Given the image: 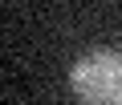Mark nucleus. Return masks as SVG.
<instances>
[{"mask_svg":"<svg viewBox=\"0 0 122 105\" xmlns=\"http://www.w3.org/2000/svg\"><path fill=\"white\" fill-rule=\"evenodd\" d=\"M73 97L81 105H122V52L94 48L69 69Z\"/></svg>","mask_w":122,"mask_h":105,"instance_id":"nucleus-1","label":"nucleus"}]
</instances>
